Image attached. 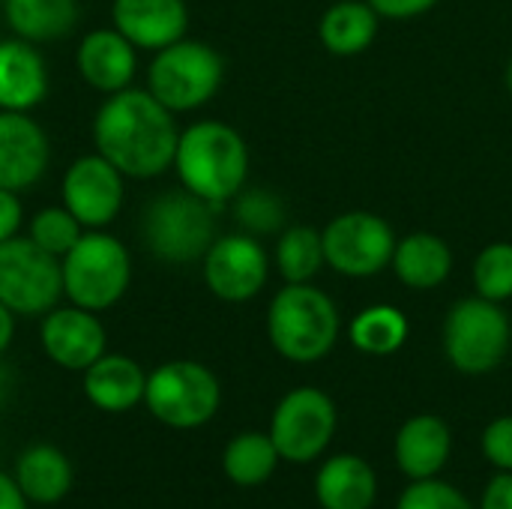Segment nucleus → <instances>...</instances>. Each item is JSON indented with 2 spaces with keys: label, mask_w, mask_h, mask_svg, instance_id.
<instances>
[{
  "label": "nucleus",
  "mask_w": 512,
  "mask_h": 509,
  "mask_svg": "<svg viewBox=\"0 0 512 509\" xmlns=\"http://www.w3.org/2000/svg\"><path fill=\"white\" fill-rule=\"evenodd\" d=\"M180 129L147 87L111 93L93 117V144L123 177L153 180L174 165Z\"/></svg>",
  "instance_id": "nucleus-1"
},
{
  "label": "nucleus",
  "mask_w": 512,
  "mask_h": 509,
  "mask_svg": "<svg viewBox=\"0 0 512 509\" xmlns=\"http://www.w3.org/2000/svg\"><path fill=\"white\" fill-rule=\"evenodd\" d=\"M171 168L183 189L222 207L246 186L249 147L234 126L222 120H198L180 132Z\"/></svg>",
  "instance_id": "nucleus-2"
},
{
  "label": "nucleus",
  "mask_w": 512,
  "mask_h": 509,
  "mask_svg": "<svg viewBox=\"0 0 512 509\" xmlns=\"http://www.w3.org/2000/svg\"><path fill=\"white\" fill-rule=\"evenodd\" d=\"M339 309L312 282L285 285L267 309L270 345L291 363L324 360L339 339Z\"/></svg>",
  "instance_id": "nucleus-3"
},
{
  "label": "nucleus",
  "mask_w": 512,
  "mask_h": 509,
  "mask_svg": "<svg viewBox=\"0 0 512 509\" xmlns=\"http://www.w3.org/2000/svg\"><path fill=\"white\" fill-rule=\"evenodd\" d=\"M216 204L189 189H168L147 201L141 216V237L147 252L162 264H192L216 240Z\"/></svg>",
  "instance_id": "nucleus-4"
},
{
  "label": "nucleus",
  "mask_w": 512,
  "mask_h": 509,
  "mask_svg": "<svg viewBox=\"0 0 512 509\" xmlns=\"http://www.w3.org/2000/svg\"><path fill=\"white\" fill-rule=\"evenodd\" d=\"M63 264V297L72 306L105 312L123 300L132 282L129 249L102 231H84L81 240L60 258Z\"/></svg>",
  "instance_id": "nucleus-5"
},
{
  "label": "nucleus",
  "mask_w": 512,
  "mask_h": 509,
  "mask_svg": "<svg viewBox=\"0 0 512 509\" xmlns=\"http://www.w3.org/2000/svg\"><path fill=\"white\" fill-rule=\"evenodd\" d=\"M225 78L222 54L201 39H177L153 54L147 66V90L174 114L207 105Z\"/></svg>",
  "instance_id": "nucleus-6"
},
{
  "label": "nucleus",
  "mask_w": 512,
  "mask_h": 509,
  "mask_svg": "<svg viewBox=\"0 0 512 509\" xmlns=\"http://www.w3.org/2000/svg\"><path fill=\"white\" fill-rule=\"evenodd\" d=\"M219 378L195 360H171L147 375L144 405L168 429H201L219 411Z\"/></svg>",
  "instance_id": "nucleus-7"
},
{
  "label": "nucleus",
  "mask_w": 512,
  "mask_h": 509,
  "mask_svg": "<svg viewBox=\"0 0 512 509\" xmlns=\"http://www.w3.org/2000/svg\"><path fill=\"white\" fill-rule=\"evenodd\" d=\"M512 327L501 303L486 297L459 300L444 318V354L462 375H486L507 357Z\"/></svg>",
  "instance_id": "nucleus-8"
},
{
  "label": "nucleus",
  "mask_w": 512,
  "mask_h": 509,
  "mask_svg": "<svg viewBox=\"0 0 512 509\" xmlns=\"http://www.w3.org/2000/svg\"><path fill=\"white\" fill-rule=\"evenodd\" d=\"M63 297V264L30 237L0 243V303L21 318L51 312Z\"/></svg>",
  "instance_id": "nucleus-9"
},
{
  "label": "nucleus",
  "mask_w": 512,
  "mask_h": 509,
  "mask_svg": "<svg viewBox=\"0 0 512 509\" xmlns=\"http://www.w3.org/2000/svg\"><path fill=\"white\" fill-rule=\"evenodd\" d=\"M321 240L327 267L351 279L384 273L396 252V234L390 222L369 210H351L336 216L321 231Z\"/></svg>",
  "instance_id": "nucleus-10"
},
{
  "label": "nucleus",
  "mask_w": 512,
  "mask_h": 509,
  "mask_svg": "<svg viewBox=\"0 0 512 509\" xmlns=\"http://www.w3.org/2000/svg\"><path fill=\"white\" fill-rule=\"evenodd\" d=\"M336 432V405L324 390L297 387L273 411L270 438L285 462L318 459Z\"/></svg>",
  "instance_id": "nucleus-11"
},
{
  "label": "nucleus",
  "mask_w": 512,
  "mask_h": 509,
  "mask_svg": "<svg viewBox=\"0 0 512 509\" xmlns=\"http://www.w3.org/2000/svg\"><path fill=\"white\" fill-rule=\"evenodd\" d=\"M204 285L225 303H246L261 294L270 276L267 249L252 234H225L201 258Z\"/></svg>",
  "instance_id": "nucleus-12"
},
{
  "label": "nucleus",
  "mask_w": 512,
  "mask_h": 509,
  "mask_svg": "<svg viewBox=\"0 0 512 509\" xmlns=\"http://www.w3.org/2000/svg\"><path fill=\"white\" fill-rule=\"evenodd\" d=\"M123 180L126 177L102 153L78 156L69 165V171L63 174V183H60L63 207L87 231H102L123 210V195H126Z\"/></svg>",
  "instance_id": "nucleus-13"
},
{
  "label": "nucleus",
  "mask_w": 512,
  "mask_h": 509,
  "mask_svg": "<svg viewBox=\"0 0 512 509\" xmlns=\"http://www.w3.org/2000/svg\"><path fill=\"white\" fill-rule=\"evenodd\" d=\"M39 342L54 366L69 372H84L105 354L108 336L96 312L69 303V306H54L51 312L42 315Z\"/></svg>",
  "instance_id": "nucleus-14"
},
{
  "label": "nucleus",
  "mask_w": 512,
  "mask_h": 509,
  "mask_svg": "<svg viewBox=\"0 0 512 509\" xmlns=\"http://www.w3.org/2000/svg\"><path fill=\"white\" fill-rule=\"evenodd\" d=\"M48 162V135L30 111H0V189L21 195L42 180Z\"/></svg>",
  "instance_id": "nucleus-15"
},
{
  "label": "nucleus",
  "mask_w": 512,
  "mask_h": 509,
  "mask_svg": "<svg viewBox=\"0 0 512 509\" xmlns=\"http://www.w3.org/2000/svg\"><path fill=\"white\" fill-rule=\"evenodd\" d=\"M75 66L84 84L111 96L132 87V78L138 72V48L114 24L96 27L78 42Z\"/></svg>",
  "instance_id": "nucleus-16"
},
{
  "label": "nucleus",
  "mask_w": 512,
  "mask_h": 509,
  "mask_svg": "<svg viewBox=\"0 0 512 509\" xmlns=\"http://www.w3.org/2000/svg\"><path fill=\"white\" fill-rule=\"evenodd\" d=\"M111 24L141 51H162L186 36V0H114Z\"/></svg>",
  "instance_id": "nucleus-17"
},
{
  "label": "nucleus",
  "mask_w": 512,
  "mask_h": 509,
  "mask_svg": "<svg viewBox=\"0 0 512 509\" xmlns=\"http://www.w3.org/2000/svg\"><path fill=\"white\" fill-rule=\"evenodd\" d=\"M81 390L93 408L105 414H126L144 402L147 372L126 354H102L81 372Z\"/></svg>",
  "instance_id": "nucleus-18"
},
{
  "label": "nucleus",
  "mask_w": 512,
  "mask_h": 509,
  "mask_svg": "<svg viewBox=\"0 0 512 509\" xmlns=\"http://www.w3.org/2000/svg\"><path fill=\"white\" fill-rule=\"evenodd\" d=\"M48 96V66L21 36L0 39V111H33Z\"/></svg>",
  "instance_id": "nucleus-19"
},
{
  "label": "nucleus",
  "mask_w": 512,
  "mask_h": 509,
  "mask_svg": "<svg viewBox=\"0 0 512 509\" xmlns=\"http://www.w3.org/2000/svg\"><path fill=\"white\" fill-rule=\"evenodd\" d=\"M450 447H453V435L447 423L435 414H417L405 420L396 435V462L405 477L429 480L447 465Z\"/></svg>",
  "instance_id": "nucleus-20"
},
{
  "label": "nucleus",
  "mask_w": 512,
  "mask_h": 509,
  "mask_svg": "<svg viewBox=\"0 0 512 509\" xmlns=\"http://www.w3.org/2000/svg\"><path fill=\"white\" fill-rule=\"evenodd\" d=\"M12 477L18 489L24 492V498L39 507L60 504L69 495L72 480H75L69 456L54 444H30L15 459Z\"/></svg>",
  "instance_id": "nucleus-21"
},
{
  "label": "nucleus",
  "mask_w": 512,
  "mask_h": 509,
  "mask_svg": "<svg viewBox=\"0 0 512 509\" xmlns=\"http://www.w3.org/2000/svg\"><path fill=\"white\" fill-rule=\"evenodd\" d=\"M390 267L402 285H408L414 291H432L450 279L453 252L438 234L417 231V234L396 240V252H393Z\"/></svg>",
  "instance_id": "nucleus-22"
},
{
  "label": "nucleus",
  "mask_w": 512,
  "mask_h": 509,
  "mask_svg": "<svg viewBox=\"0 0 512 509\" xmlns=\"http://www.w3.org/2000/svg\"><path fill=\"white\" fill-rule=\"evenodd\" d=\"M375 495V471L360 456H333L315 477V498L324 509H369Z\"/></svg>",
  "instance_id": "nucleus-23"
},
{
  "label": "nucleus",
  "mask_w": 512,
  "mask_h": 509,
  "mask_svg": "<svg viewBox=\"0 0 512 509\" xmlns=\"http://www.w3.org/2000/svg\"><path fill=\"white\" fill-rule=\"evenodd\" d=\"M378 18L381 15L366 0H339L321 15V45L336 57H357L375 42Z\"/></svg>",
  "instance_id": "nucleus-24"
},
{
  "label": "nucleus",
  "mask_w": 512,
  "mask_h": 509,
  "mask_svg": "<svg viewBox=\"0 0 512 509\" xmlns=\"http://www.w3.org/2000/svg\"><path fill=\"white\" fill-rule=\"evenodd\" d=\"M3 18L9 30L27 42H54L78 24V0H6Z\"/></svg>",
  "instance_id": "nucleus-25"
},
{
  "label": "nucleus",
  "mask_w": 512,
  "mask_h": 509,
  "mask_svg": "<svg viewBox=\"0 0 512 509\" xmlns=\"http://www.w3.org/2000/svg\"><path fill=\"white\" fill-rule=\"evenodd\" d=\"M279 450L270 435L261 432H243L228 441L222 453V471L234 486H261L273 477L279 465Z\"/></svg>",
  "instance_id": "nucleus-26"
},
{
  "label": "nucleus",
  "mask_w": 512,
  "mask_h": 509,
  "mask_svg": "<svg viewBox=\"0 0 512 509\" xmlns=\"http://www.w3.org/2000/svg\"><path fill=\"white\" fill-rule=\"evenodd\" d=\"M351 345L369 357H390L408 339V318L387 303L363 309L348 327Z\"/></svg>",
  "instance_id": "nucleus-27"
},
{
  "label": "nucleus",
  "mask_w": 512,
  "mask_h": 509,
  "mask_svg": "<svg viewBox=\"0 0 512 509\" xmlns=\"http://www.w3.org/2000/svg\"><path fill=\"white\" fill-rule=\"evenodd\" d=\"M327 264L324 258V240L321 231L309 225H294L282 231L276 243V270L288 285H303L318 276V270Z\"/></svg>",
  "instance_id": "nucleus-28"
},
{
  "label": "nucleus",
  "mask_w": 512,
  "mask_h": 509,
  "mask_svg": "<svg viewBox=\"0 0 512 509\" xmlns=\"http://www.w3.org/2000/svg\"><path fill=\"white\" fill-rule=\"evenodd\" d=\"M87 228L60 204V207H42L33 219H30V225H27V237L36 243V246H42L45 252H51V255H57V258H63L78 240H81V234H84Z\"/></svg>",
  "instance_id": "nucleus-29"
},
{
  "label": "nucleus",
  "mask_w": 512,
  "mask_h": 509,
  "mask_svg": "<svg viewBox=\"0 0 512 509\" xmlns=\"http://www.w3.org/2000/svg\"><path fill=\"white\" fill-rule=\"evenodd\" d=\"M234 216L246 234L261 237V234H273L285 225V204L270 189H246L243 186L234 198Z\"/></svg>",
  "instance_id": "nucleus-30"
},
{
  "label": "nucleus",
  "mask_w": 512,
  "mask_h": 509,
  "mask_svg": "<svg viewBox=\"0 0 512 509\" xmlns=\"http://www.w3.org/2000/svg\"><path fill=\"white\" fill-rule=\"evenodd\" d=\"M474 288L480 297L504 303L512 297V243H489L474 261Z\"/></svg>",
  "instance_id": "nucleus-31"
},
{
  "label": "nucleus",
  "mask_w": 512,
  "mask_h": 509,
  "mask_svg": "<svg viewBox=\"0 0 512 509\" xmlns=\"http://www.w3.org/2000/svg\"><path fill=\"white\" fill-rule=\"evenodd\" d=\"M396 509H474V507L468 504V498H465L456 486H450V483H444V480L429 477V480H414V483L402 492V498H399Z\"/></svg>",
  "instance_id": "nucleus-32"
},
{
  "label": "nucleus",
  "mask_w": 512,
  "mask_h": 509,
  "mask_svg": "<svg viewBox=\"0 0 512 509\" xmlns=\"http://www.w3.org/2000/svg\"><path fill=\"white\" fill-rule=\"evenodd\" d=\"M483 456L501 468L512 471V417H498L483 432Z\"/></svg>",
  "instance_id": "nucleus-33"
},
{
  "label": "nucleus",
  "mask_w": 512,
  "mask_h": 509,
  "mask_svg": "<svg viewBox=\"0 0 512 509\" xmlns=\"http://www.w3.org/2000/svg\"><path fill=\"white\" fill-rule=\"evenodd\" d=\"M21 222H24V207H21L18 192L0 189V243L18 237Z\"/></svg>",
  "instance_id": "nucleus-34"
},
{
  "label": "nucleus",
  "mask_w": 512,
  "mask_h": 509,
  "mask_svg": "<svg viewBox=\"0 0 512 509\" xmlns=\"http://www.w3.org/2000/svg\"><path fill=\"white\" fill-rule=\"evenodd\" d=\"M378 15L384 18H396V21H405V18H417L423 12H429L435 3L441 0H366Z\"/></svg>",
  "instance_id": "nucleus-35"
},
{
  "label": "nucleus",
  "mask_w": 512,
  "mask_h": 509,
  "mask_svg": "<svg viewBox=\"0 0 512 509\" xmlns=\"http://www.w3.org/2000/svg\"><path fill=\"white\" fill-rule=\"evenodd\" d=\"M480 509H512V471L498 474V477L486 486Z\"/></svg>",
  "instance_id": "nucleus-36"
},
{
  "label": "nucleus",
  "mask_w": 512,
  "mask_h": 509,
  "mask_svg": "<svg viewBox=\"0 0 512 509\" xmlns=\"http://www.w3.org/2000/svg\"><path fill=\"white\" fill-rule=\"evenodd\" d=\"M0 509H30V501L18 489L15 477L3 471H0Z\"/></svg>",
  "instance_id": "nucleus-37"
},
{
  "label": "nucleus",
  "mask_w": 512,
  "mask_h": 509,
  "mask_svg": "<svg viewBox=\"0 0 512 509\" xmlns=\"http://www.w3.org/2000/svg\"><path fill=\"white\" fill-rule=\"evenodd\" d=\"M12 336H15V315L0 303V354L12 345Z\"/></svg>",
  "instance_id": "nucleus-38"
},
{
  "label": "nucleus",
  "mask_w": 512,
  "mask_h": 509,
  "mask_svg": "<svg viewBox=\"0 0 512 509\" xmlns=\"http://www.w3.org/2000/svg\"><path fill=\"white\" fill-rule=\"evenodd\" d=\"M6 390H9V372L0 366V399L6 396Z\"/></svg>",
  "instance_id": "nucleus-39"
},
{
  "label": "nucleus",
  "mask_w": 512,
  "mask_h": 509,
  "mask_svg": "<svg viewBox=\"0 0 512 509\" xmlns=\"http://www.w3.org/2000/svg\"><path fill=\"white\" fill-rule=\"evenodd\" d=\"M504 81H507V90L512 93V60H510V66H507V75H504Z\"/></svg>",
  "instance_id": "nucleus-40"
},
{
  "label": "nucleus",
  "mask_w": 512,
  "mask_h": 509,
  "mask_svg": "<svg viewBox=\"0 0 512 509\" xmlns=\"http://www.w3.org/2000/svg\"><path fill=\"white\" fill-rule=\"evenodd\" d=\"M3 3H6V0H0V6H3Z\"/></svg>",
  "instance_id": "nucleus-41"
}]
</instances>
